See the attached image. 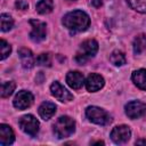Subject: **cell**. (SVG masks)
<instances>
[{
	"mask_svg": "<svg viewBox=\"0 0 146 146\" xmlns=\"http://www.w3.org/2000/svg\"><path fill=\"white\" fill-rule=\"evenodd\" d=\"M63 24L72 32H82L89 27L90 18L82 10H73L63 17Z\"/></svg>",
	"mask_w": 146,
	"mask_h": 146,
	"instance_id": "cell-1",
	"label": "cell"
},
{
	"mask_svg": "<svg viewBox=\"0 0 146 146\" xmlns=\"http://www.w3.org/2000/svg\"><path fill=\"white\" fill-rule=\"evenodd\" d=\"M75 130V122L70 116H60L54 124V132L57 138L70 137Z\"/></svg>",
	"mask_w": 146,
	"mask_h": 146,
	"instance_id": "cell-2",
	"label": "cell"
},
{
	"mask_svg": "<svg viewBox=\"0 0 146 146\" xmlns=\"http://www.w3.org/2000/svg\"><path fill=\"white\" fill-rule=\"evenodd\" d=\"M86 115H87V117L90 122L99 124V125H106L112 121L111 115L105 110H103L100 107H97V106L87 107Z\"/></svg>",
	"mask_w": 146,
	"mask_h": 146,
	"instance_id": "cell-3",
	"label": "cell"
},
{
	"mask_svg": "<svg viewBox=\"0 0 146 146\" xmlns=\"http://www.w3.org/2000/svg\"><path fill=\"white\" fill-rule=\"evenodd\" d=\"M98 51V43L96 40L94 39H89L86 40L84 42H82L81 47H80V52L76 55L75 59L78 63L80 64H84L89 57L95 56V54Z\"/></svg>",
	"mask_w": 146,
	"mask_h": 146,
	"instance_id": "cell-4",
	"label": "cell"
},
{
	"mask_svg": "<svg viewBox=\"0 0 146 146\" xmlns=\"http://www.w3.org/2000/svg\"><path fill=\"white\" fill-rule=\"evenodd\" d=\"M19 127L25 133H27L30 136H35L39 131V121L33 115L27 114V115H24L21 117Z\"/></svg>",
	"mask_w": 146,
	"mask_h": 146,
	"instance_id": "cell-5",
	"label": "cell"
},
{
	"mask_svg": "<svg viewBox=\"0 0 146 146\" xmlns=\"http://www.w3.org/2000/svg\"><path fill=\"white\" fill-rule=\"evenodd\" d=\"M131 131L128 125H117L111 131V138L115 144H124L130 139Z\"/></svg>",
	"mask_w": 146,
	"mask_h": 146,
	"instance_id": "cell-6",
	"label": "cell"
},
{
	"mask_svg": "<svg viewBox=\"0 0 146 146\" xmlns=\"http://www.w3.org/2000/svg\"><path fill=\"white\" fill-rule=\"evenodd\" d=\"M145 113H146V105L139 100H132L125 105V114L130 119L141 117Z\"/></svg>",
	"mask_w": 146,
	"mask_h": 146,
	"instance_id": "cell-7",
	"label": "cell"
},
{
	"mask_svg": "<svg viewBox=\"0 0 146 146\" xmlns=\"http://www.w3.org/2000/svg\"><path fill=\"white\" fill-rule=\"evenodd\" d=\"M32 31L30 33V38L34 42H40L46 39V24L43 22L36 21V19H31L30 21Z\"/></svg>",
	"mask_w": 146,
	"mask_h": 146,
	"instance_id": "cell-8",
	"label": "cell"
},
{
	"mask_svg": "<svg viewBox=\"0 0 146 146\" xmlns=\"http://www.w3.org/2000/svg\"><path fill=\"white\" fill-rule=\"evenodd\" d=\"M50 91H51V95L55 98H57L59 102L64 103V102H70L73 99V95L57 81H55L50 86Z\"/></svg>",
	"mask_w": 146,
	"mask_h": 146,
	"instance_id": "cell-9",
	"label": "cell"
},
{
	"mask_svg": "<svg viewBox=\"0 0 146 146\" xmlns=\"http://www.w3.org/2000/svg\"><path fill=\"white\" fill-rule=\"evenodd\" d=\"M14 106L18 110H25L27 107H30L33 103V95L30 91L26 90H22L19 91L15 98H14Z\"/></svg>",
	"mask_w": 146,
	"mask_h": 146,
	"instance_id": "cell-10",
	"label": "cell"
},
{
	"mask_svg": "<svg viewBox=\"0 0 146 146\" xmlns=\"http://www.w3.org/2000/svg\"><path fill=\"white\" fill-rule=\"evenodd\" d=\"M104 83H105V81H104L103 76H100L99 74H96V73H91L90 75H88V78L86 80L87 90L90 92L98 91L99 89H102L104 87Z\"/></svg>",
	"mask_w": 146,
	"mask_h": 146,
	"instance_id": "cell-11",
	"label": "cell"
},
{
	"mask_svg": "<svg viewBox=\"0 0 146 146\" xmlns=\"http://www.w3.org/2000/svg\"><path fill=\"white\" fill-rule=\"evenodd\" d=\"M15 140V135L13 129L8 124H0V144L2 146H7L13 144Z\"/></svg>",
	"mask_w": 146,
	"mask_h": 146,
	"instance_id": "cell-12",
	"label": "cell"
},
{
	"mask_svg": "<svg viewBox=\"0 0 146 146\" xmlns=\"http://www.w3.org/2000/svg\"><path fill=\"white\" fill-rule=\"evenodd\" d=\"M66 82L72 89H80L84 82L83 75L78 71H71L66 75Z\"/></svg>",
	"mask_w": 146,
	"mask_h": 146,
	"instance_id": "cell-13",
	"label": "cell"
},
{
	"mask_svg": "<svg viewBox=\"0 0 146 146\" xmlns=\"http://www.w3.org/2000/svg\"><path fill=\"white\" fill-rule=\"evenodd\" d=\"M56 113V105L50 102H43L39 107V115L43 120H49Z\"/></svg>",
	"mask_w": 146,
	"mask_h": 146,
	"instance_id": "cell-14",
	"label": "cell"
},
{
	"mask_svg": "<svg viewBox=\"0 0 146 146\" xmlns=\"http://www.w3.org/2000/svg\"><path fill=\"white\" fill-rule=\"evenodd\" d=\"M133 83L141 90H146V70L145 68H140L137 70L132 73L131 76Z\"/></svg>",
	"mask_w": 146,
	"mask_h": 146,
	"instance_id": "cell-15",
	"label": "cell"
},
{
	"mask_svg": "<svg viewBox=\"0 0 146 146\" xmlns=\"http://www.w3.org/2000/svg\"><path fill=\"white\" fill-rule=\"evenodd\" d=\"M19 57L22 59V64L24 68H31L34 64V59H33V54L31 50L26 49V48H22L19 51Z\"/></svg>",
	"mask_w": 146,
	"mask_h": 146,
	"instance_id": "cell-16",
	"label": "cell"
},
{
	"mask_svg": "<svg viewBox=\"0 0 146 146\" xmlns=\"http://www.w3.org/2000/svg\"><path fill=\"white\" fill-rule=\"evenodd\" d=\"M132 48H133V52L136 55L141 54L145 49H146V35L145 34H139L135 38L133 43H132Z\"/></svg>",
	"mask_w": 146,
	"mask_h": 146,
	"instance_id": "cell-17",
	"label": "cell"
},
{
	"mask_svg": "<svg viewBox=\"0 0 146 146\" xmlns=\"http://www.w3.org/2000/svg\"><path fill=\"white\" fill-rule=\"evenodd\" d=\"M54 8V2L52 0H40L36 3V11L41 15L49 14Z\"/></svg>",
	"mask_w": 146,
	"mask_h": 146,
	"instance_id": "cell-18",
	"label": "cell"
},
{
	"mask_svg": "<svg viewBox=\"0 0 146 146\" xmlns=\"http://www.w3.org/2000/svg\"><path fill=\"white\" fill-rule=\"evenodd\" d=\"M110 60L113 65L115 66H122L125 64V56L122 51L120 50H114L111 55H110Z\"/></svg>",
	"mask_w": 146,
	"mask_h": 146,
	"instance_id": "cell-19",
	"label": "cell"
},
{
	"mask_svg": "<svg viewBox=\"0 0 146 146\" xmlns=\"http://www.w3.org/2000/svg\"><path fill=\"white\" fill-rule=\"evenodd\" d=\"M14 25V19L8 14H1L0 16V27L2 32L9 31Z\"/></svg>",
	"mask_w": 146,
	"mask_h": 146,
	"instance_id": "cell-20",
	"label": "cell"
},
{
	"mask_svg": "<svg viewBox=\"0 0 146 146\" xmlns=\"http://www.w3.org/2000/svg\"><path fill=\"white\" fill-rule=\"evenodd\" d=\"M128 5L138 13H146V0H127Z\"/></svg>",
	"mask_w": 146,
	"mask_h": 146,
	"instance_id": "cell-21",
	"label": "cell"
},
{
	"mask_svg": "<svg viewBox=\"0 0 146 146\" xmlns=\"http://www.w3.org/2000/svg\"><path fill=\"white\" fill-rule=\"evenodd\" d=\"M15 82L14 81H7V82H3L1 84V97L2 98H6V97H9L13 91L15 90Z\"/></svg>",
	"mask_w": 146,
	"mask_h": 146,
	"instance_id": "cell-22",
	"label": "cell"
},
{
	"mask_svg": "<svg viewBox=\"0 0 146 146\" xmlns=\"http://www.w3.org/2000/svg\"><path fill=\"white\" fill-rule=\"evenodd\" d=\"M10 51H11V47L9 46V43L6 40L1 39L0 40V59L1 60L6 59L9 56Z\"/></svg>",
	"mask_w": 146,
	"mask_h": 146,
	"instance_id": "cell-23",
	"label": "cell"
},
{
	"mask_svg": "<svg viewBox=\"0 0 146 146\" xmlns=\"http://www.w3.org/2000/svg\"><path fill=\"white\" fill-rule=\"evenodd\" d=\"M36 63L42 66H50L51 64V56L49 54H41L36 58Z\"/></svg>",
	"mask_w": 146,
	"mask_h": 146,
	"instance_id": "cell-24",
	"label": "cell"
},
{
	"mask_svg": "<svg viewBox=\"0 0 146 146\" xmlns=\"http://www.w3.org/2000/svg\"><path fill=\"white\" fill-rule=\"evenodd\" d=\"M16 7H17L18 9L25 10V9H27L29 5H27V3H26L24 0H17V1H16Z\"/></svg>",
	"mask_w": 146,
	"mask_h": 146,
	"instance_id": "cell-25",
	"label": "cell"
},
{
	"mask_svg": "<svg viewBox=\"0 0 146 146\" xmlns=\"http://www.w3.org/2000/svg\"><path fill=\"white\" fill-rule=\"evenodd\" d=\"M91 3H92V6H95V7H100L103 2H102V0H92Z\"/></svg>",
	"mask_w": 146,
	"mask_h": 146,
	"instance_id": "cell-26",
	"label": "cell"
},
{
	"mask_svg": "<svg viewBox=\"0 0 146 146\" xmlns=\"http://www.w3.org/2000/svg\"><path fill=\"white\" fill-rule=\"evenodd\" d=\"M136 145H146V140L145 139H140L136 141Z\"/></svg>",
	"mask_w": 146,
	"mask_h": 146,
	"instance_id": "cell-27",
	"label": "cell"
},
{
	"mask_svg": "<svg viewBox=\"0 0 146 146\" xmlns=\"http://www.w3.org/2000/svg\"><path fill=\"white\" fill-rule=\"evenodd\" d=\"M94 144H100V145H103L104 143H103V141H96V143H94Z\"/></svg>",
	"mask_w": 146,
	"mask_h": 146,
	"instance_id": "cell-28",
	"label": "cell"
}]
</instances>
